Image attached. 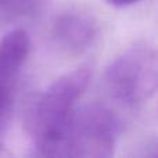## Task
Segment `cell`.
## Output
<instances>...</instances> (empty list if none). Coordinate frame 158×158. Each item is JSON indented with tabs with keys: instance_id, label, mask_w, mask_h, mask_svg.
<instances>
[{
	"instance_id": "1",
	"label": "cell",
	"mask_w": 158,
	"mask_h": 158,
	"mask_svg": "<svg viewBox=\"0 0 158 158\" xmlns=\"http://www.w3.org/2000/svg\"><path fill=\"white\" fill-rule=\"evenodd\" d=\"M90 78L89 67H79L52 82L29 103L25 126L39 156L63 157L69 126Z\"/></svg>"
},
{
	"instance_id": "2",
	"label": "cell",
	"mask_w": 158,
	"mask_h": 158,
	"mask_svg": "<svg viewBox=\"0 0 158 158\" xmlns=\"http://www.w3.org/2000/svg\"><path fill=\"white\" fill-rule=\"evenodd\" d=\"M104 83L114 100L135 107L154 96L158 85L157 53L147 44H135L107 67Z\"/></svg>"
},
{
	"instance_id": "3",
	"label": "cell",
	"mask_w": 158,
	"mask_h": 158,
	"mask_svg": "<svg viewBox=\"0 0 158 158\" xmlns=\"http://www.w3.org/2000/svg\"><path fill=\"white\" fill-rule=\"evenodd\" d=\"M119 121L101 104L77 108L67 135L63 157L108 158L114 154Z\"/></svg>"
},
{
	"instance_id": "4",
	"label": "cell",
	"mask_w": 158,
	"mask_h": 158,
	"mask_svg": "<svg viewBox=\"0 0 158 158\" xmlns=\"http://www.w3.org/2000/svg\"><path fill=\"white\" fill-rule=\"evenodd\" d=\"M31 52L27 31L13 29L0 39V136L13 117L17 87Z\"/></svg>"
},
{
	"instance_id": "5",
	"label": "cell",
	"mask_w": 158,
	"mask_h": 158,
	"mask_svg": "<svg viewBox=\"0 0 158 158\" xmlns=\"http://www.w3.org/2000/svg\"><path fill=\"white\" fill-rule=\"evenodd\" d=\"M98 25L94 17L79 8H68L54 17L50 27L53 44L67 56H81L94 44Z\"/></svg>"
},
{
	"instance_id": "6",
	"label": "cell",
	"mask_w": 158,
	"mask_h": 158,
	"mask_svg": "<svg viewBox=\"0 0 158 158\" xmlns=\"http://www.w3.org/2000/svg\"><path fill=\"white\" fill-rule=\"evenodd\" d=\"M44 0H0V8L10 14L25 15L38 10Z\"/></svg>"
},
{
	"instance_id": "7",
	"label": "cell",
	"mask_w": 158,
	"mask_h": 158,
	"mask_svg": "<svg viewBox=\"0 0 158 158\" xmlns=\"http://www.w3.org/2000/svg\"><path fill=\"white\" fill-rule=\"evenodd\" d=\"M107 2L111 6H114V7H129V6L139 3L140 0H107Z\"/></svg>"
}]
</instances>
